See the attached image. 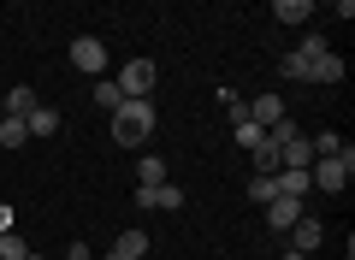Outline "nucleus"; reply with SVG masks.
Segmentation results:
<instances>
[{"instance_id": "f257e3e1", "label": "nucleus", "mask_w": 355, "mask_h": 260, "mask_svg": "<svg viewBox=\"0 0 355 260\" xmlns=\"http://www.w3.org/2000/svg\"><path fill=\"white\" fill-rule=\"evenodd\" d=\"M154 137V101H125L113 112V142L119 148H142Z\"/></svg>"}, {"instance_id": "f03ea898", "label": "nucleus", "mask_w": 355, "mask_h": 260, "mask_svg": "<svg viewBox=\"0 0 355 260\" xmlns=\"http://www.w3.org/2000/svg\"><path fill=\"white\" fill-rule=\"evenodd\" d=\"M349 177H355V154H349V148H338V154H326V160L308 166V184H314L320 196H338Z\"/></svg>"}, {"instance_id": "7ed1b4c3", "label": "nucleus", "mask_w": 355, "mask_h": 260, "mask_svg": "<svg viewBox=\"0 0 355 260\" xmlns=\"http://www.w3.org/2000/svg\"><path fill=\"white\" fill-rule=\"evenodd\" d=\"M320 53H326V36H308L296 53H284V60H279V77H291V83H308V77H314V60H320Z\"/></svg>"}, {"instance_id": "20e7f679", "label": "nucleus", "mask_w": 355, "mask_h": 260, "mask_svg": "<svg viewBox=\"0 0 355 260\" xmlns=\"http://www.w3.org/2000/svg\"><path fill=\"white\" fill-rule=\"evenodd\" d=\"M113 83H119V95H125V101H148L154 95V60H130Z\"/></svg>"}, {"instance_id": "39448f33", "label": "nucleus", "mask_w": 355, "mask_h": 260, "mask_svg": "<svg viewBox=\"0 0 355 260\" xmlns=\"http://www.w3.org/2000/svg\"><path fill=\"white\" fill-rule=\"evenodd\" d=\"M71 65L89 71V77H107V42L101 36H77L71 42Z\"/></svg>"}, {"instance_id": "423d86ee", "label": "nucleus", "mask_w": 355, "mask_h": 260, "mask_svg": "<svg viewBox=\"0 0 355 260\" xmlns=\"http://www.w3.org/2000/svg\"><path fill=\"white\" fill-rule=\"evenodd\" d=\"M243 107H249V124H254V130H272V124L284 119V101L272 95V89H266V95H254V101H243Z\"/></svg>"}, {"instance_id": "0eeeda50", "label": "nucleus", "mask_w": 355, "mask_h": 260, "mask_svg": "<svg viewBox=\"0 0 355 260\" xmlns=\"http://www.w3.org/2000/svg\"><path fill=\"white\" fill-rule=\"evenodd\" d=\"M137 207H160V213H172V207H184V189L166 177V184H154V189H142L137 184Z\"/></svg>"}, {"instance_id": "6e6552de", "label": "nucleus", "mask_w": 355, "mask_h": 260, "mask_svg": "<svg viewBox=\"0 0 355 260\" xmlns=\"http://www.w3.org/2000/svg\"><path fill=\"white\" fill-rule=\"evenodd\" d=\"M36 107H42V101H36V89H30V83H18L12 95H0V119H30Z\"/></svg>"}, {"instance_id": "1a4fd4ad", "label": "nucleus", "mask_w": 355, "mask_h": 260, "mask_svg": "<svg viewBox=\"0 0 355 260\" xmlns=\"http://www.w3.org/2000/svg\"><path fill=\"white\" fill-rule=\"evenodd\" d=\"M320 236H326V225H320L314 213H302V219L291 225V248H296V254H308V248H320Z\"/></svg>"}, {"instance_id": "9d476101", "label": "nucleus", "mask_w": 355, "mask_h": 260, "mask_svg": "<svg viewBox=\"0 0 355 260\" xmlns=\"http://www.w3.org/2000/svg\"><path fill=\"white\" fill-rule=\"evenodd\" d=\"M148 231H119V243L113 248H107V254H113V260H142V254H148Z\"/></svg>"}, {"instance_id": "9b49d317", "label": "nucleus", "mask_w": 355, "mask_h": 260, "mask_svg": "<svg viewBox=\"0 0 355 260\" xmlns=\"http://www.w3.org/2000/svg\"><path fill=\"white\" fill-rule=\"evenodd\" d=\"M296 219H302V201H291V196L266 201V225H272V231H291Z\"/></svg>"}, {"instance_id": "f8f14e48", "label": "nucleus", "mask_w": 355, "mask_h": 260, "mask_svg": "<svg viewBox=\"0 0 355 260\" xmlns=\"http://www.w3.org/2000/svg\"><path fill=\"white\" fill-rule=\"evenodd\" d=\"M272 189H279V196H291V201L314 196V184H308V172H272Z\"/></svg>"}, {"instance_id": "ddd939ff", "label": "nucleus", "mask_w": 355, "mask_h": 260, "mask_svg": "<svg viewBox=\"0 0 355 260\" xmlns=\"http://www.w3.org/2000/svg\"><path fill=\"white\" fill-rule=\"evenodd\" d=\"M249 160H254V177H272V172H279V148H272V137H261V142H254V148H249Z\"/></svg>"}, {"instance_id": "4468645a", "label": "nucleus", "mask_w": 355, "mask_h": 260, "mask_svg": "<svg viewBox=\"0 0 355 260\" xmlns=\"http://www.w3.org/2000/svg\"><path fill=\"white\" fill-rule=\"evenodd\" d=\"M272 18H279V24H308L314 6H308V0H272Z\"/></svg>"}, {"instance_id": "2eb2a0df", "label": "nucleus", "mask_w": 355, "mask_h": 260, "mask_svg": "<svg viewBox=\"0 0 355 260\" xmlns=\"http://www.w3.org/2000/svg\"><path fill=\"white\" fill-rule=\"evenodd\" d=\"M24 130H30V137H60V112H53V107H36V112L24 119Z\"/></svg>"}, {"instance_id": "dca6fc26", "label": "nucleus", "mask_w": 355, "mask_h": 260, "mask_svg": "<svg viewBox=\"0 0 355 260\" xmlns=\"http://www.w3.org/2000/svg\"><path fill=\"white\" fill-rule=\"evenodd\" d=\"M308 83H343V60H338V53H320V60H314V77H308Z\"/></svg>"}, {"instance_id": "f3484780", "label": "nucleus", "mask_w": 355, "mask_h": 260, "mask_svg": "<svg viewBox=\"0 0 355 260\" xmlns=\"http://www.w3.org/2000/svg\"><path fill=\"white\" fill-rule=\"evenodd\" d=\"M95 107H107V119H113V112L125 107V95H119V83H113V77H95Z\"/></svg>"}, {"instance_id": "a211bd4d", "label": "nucleus", "mask_w": 355, "mask_h": 260, "mask_svg": "<svg viewBox=\"0 0 355 260\" xmlns=\"http://www.w3.org/2000/svg\"><path fill=\"white\" fill-rule=\"evenodd\" d=\"M137 177H142V189L166 184V160H160V154H142V160H137Z\"/></svg>"}, {"instance_id": "6ab92c4d", "label": "nucleus", "mask_w": 355, "mask_h": 260, "mask_svg": "<svg viewBox=\"0 0 355 260\" xmlns=\"http://www.w3.org/2000/svg\"><path fill=\"white\" fill-rule=\"evenodd\" d=\"M0 142H6V148H24V142H30L24 119H0Z\"/></svg>"}, {"instance_id": "aec40b11", "label": "nucleus", "mask_w": 355, "mask_h": 260, "mask_svg": "<svg viewBox=\"0 0 355 260\" xmlns=\"http://www.w3.org/2000/svg\"><path fill=\"white\" fill-rule=\"evenodd\" d=\"M0 260H30V243L18 231H6V236H0Z\"/></svg>"}, {"instance_id": "412c9836", "label": "nucleus", "mask_w": 355, "mask_h": 260, "mask_svg": "<svg viewBox=\"0 0 355 260\" xmlns=\"http://www.w3.org/2000/svg\"><path fill=\"white\" fill-rule=\"evenodd\" d=\"M249 201H279V189H272V177H249Z\"/></svg>"}, {"instance_id": "4be33fe9", "label": "nucleus", "mask_w": 355, "mask_h": 260, "mask_svg": "<svg viewBox=\"0 0 355 260\" xmlns=\"http://www.w3.org/2000/svg\"><path fill=\"white\" fill-rule=\"evenodd\" d=\"M65 260H95V248H89V243H71V248H65Z\"/></svg>"}, {"instance_id": "5701e85b", "label": "nucleus", "mask_w": 355, "mask_h": 260, "mask_svg": "<svg viewBox=\"0 0 355 260\" xmlns=\"http://www.w3.org/2000/svg\"><path fill=\"white\" fill-rule=\"evenodd\" d=\"M6 231H12V207H0V236H6Z\"/></svg>"}, {"instance_id": "b1692460", "label": "nucleus", "mask_w": 355, "mask_h": 260, "mask_svg": "<svg viewBox=\"0 0 355 260\" xmlns=\"http://www.w3.org/2000/svg\"><path fill=\"white\" fill-rule=\"evenodd\" d=\"M284 260H308V254H296V248H291V254H284Z\"/></svg>"}, {"instance_id": "393cba45", "label": "nucleus", "mask_w": 355, "mask_h": 260, "mask_svg": "<svg viewBox=\"0 0 355 260\" xmlns=\"http://www.w3.org/2000/svg\"><path fill=\"white\" fill-rule=\"evenodd\" d=\"M30 260H42V254H36V248H30Z\"/></svg>"}]
</instances>
